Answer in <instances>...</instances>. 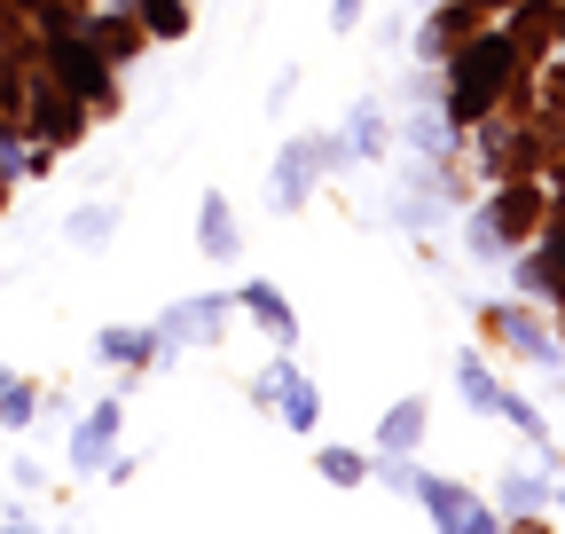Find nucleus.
Masks as SVG:
<instances>
[{
    "instance_id": "1",
    "label": "nucleus",
    "mask_w": 565,
    "mask_h": 534,
    "mask_svg": "<svg viewBox=\"0 0 565 534\" xmlns=\"http://www.w3.org/2000/svg\"><path fill=\"white\" fill-rule=\"evenodd\" d=\"M330 158H338V142H322V134H299V142L275 158V205H282V213H299V205H307V189H315V173H322Z\"/></svg>"
},
{
    "instance_id": "2",
    "label": "nucleus",
    "mask_w": 565,
    "mask_h": 534,
    "mask_svg": "<svg viewBox=\"0 0 565 534\" xmlns=\"http://www.w3.org/2000/svg\"><path fill=\"white\" fill-rule=\"evenodd\" d=\"M503 72H511V40H479V47L463 55V72H456V110L479 118V110L494 103V87H503Z\"/></svg>"
},
{
    "instance_id": "3",
    "label": "nucleus",
    "mask_w": 565,
    "mask_h": 534,
    "mask_svg": "<svg viewBox=\"0 0 565 534\" xmlns=\"http://www.w3.org/2000/svg\"><path fill=\"white\" fill-rule=\"evenodd\" d=\"M259 393H275L282 400V425H291V432H315V417H322V393L291 370V362H275L267 377H259Z\"/></svg>"
},
{
    "instance_id": "4",
    "label": "nucleus",
    "mask_w": 565,
    "mask_h": 534,
    "mask_svg": "<svg viewBox=\"0 0 565 534\" xmlns=\"http://www.w3.org/2000/svg\"><path fill=\"white\" fill-rule=\"evenodd\" d=\"M416 495H424V511H433L440 526H463V534H487L494 526V511H479L463 488H440V480H416Z\"/></svg>"
},
{
    "instance_id": "5",
    "label": "nucleus",
    "mask_w": 565,
    "mask_h": 534,
    "mask_svg": "<svg viewBox=\"0 0 565 534\" xmlns=\"http://www.w3.org/2000/svg\"><path fill=\"white\" fill-rule=\"evenodd\" d=\"M110 440H118V400H103V409L71 432V463H79V472H95V463L110 456Z\"/></svg>"
},
{
    "instance_id": "6",
    "label": "nucleus",
    "mask_w": 565,
    "mask_h": 534,
    "mask_svg": "<svg viewBox=\"0 0 565 534\" xmlns=\"http://www.w3.org/2000/svg\"><path fill=\"white\" fill-rule=\"evenodd\" d=\"M55 72L71 79V95H103V63H95L79 40H55Z\"/></svg>"
},
{
    "instance_id": "7",
    "label": "nucleus",
    "mask_w": 565,
    "mask_h": 534,
    "mask_svg": "<svg viewBox=\"0 0 565 534\" xmlns=\"http://www.w3.org/2000/svg\"><path fill=\"white\" fill-rule=\"evenodd\" d=\"M204 259H236V221H228V196L221 189L204 196Z\"/></svg>"
},
{
    "instance_id": "8",
    "label": "nucleus",
    "mask_w": 565,
    "mask_h": 534,
    "mask_svg": "<svg viewBox=\"0 0 565 534\" xmlns=\"http://www.w3.org/2000/svg\"><path fill=\"white\" fill-rule=\"evenodd\" d=\"M150 346H158V330H103L95 339L103 362H150Z\"/></svg>"
},
{
    "instance_id": "9",
    "label": "nucleus",
    "mask_w": 565,
    "mask_h": 534,
    "mask_svg": "<svg viewBox=\"0 0 565 534\" xmlns=\"http://www.w3.org/2000/svg\"><path fill=\"white\" fill-rule=\"evenodd\" d=\"M110 228H118V213H110V205H79V213H71V244H79V252L110 244Z\"/></svg>"
},
{
    "instance_id": "10",
    "label": "nucleus",
    "mask_w": 565,
    "mask_h": 534,
    "mask_svg": "<svg viewBox=\"0 0 565 534\" xmlns=\"http://www.w3.org/2000/svg\"><path fill=\"white\" fill-rule=\"evenodd\" d=\"M212 322H221V299H196V307H181V314L158 322V339H196V330H212Z\"/></svg>"
},
{
    "instance_id": "11",
    "label": "nucleus",
    "mask_w": 565,
    "mask_h": 534,
    "mask_svg": "<svg viewBox=\"0 0 565 534\" xmlns=\"http://www.w3.org/2000/svg\"><path fill=\"white\" fill-rule=\"evenodd\" d=\"M244 307H252V314H259V322L275 330V339H291V330H299V322H291V307H282V299H275L267 284H244Z\"/></svg>"
},
{
    "instance_id": "12",
    "label": "nucleus",
    "mask_w": 565,
    "mask_h": 534,
    "mask_svg": "<svg viewBox=\"0 0 565 534\" xmlns=\"http://www.w3.org/2000/svg\"><path fill=\"white\" fill-rule=\"evenodd\" d=\"M416 440H424V400H401L385 417V448H416Z\"/></svg>"
},
{
    "instance_id": "13",
    "label": "nucleus",
    "mask_w": 565,
    "mask_h": 534,
    "mask_svg": "<svg viewBox=\"0 0 565 534\" xmlns=\"http://www.w3.org/2000/svg\"><path fill=\"white\" fill-rule=\"evenodd\" d=\"M0 417H9V425H32V385L9 377V370H0Z\"/></svg>"
},
{
    "instance_id": "14",
    "label": "nucleus",
    "mask_w": 565,
    "mask_h": 534,
    "mask_svg": "<svg viewBox=\"0 0 565 534\" xmlns=\"http://www.w3.org/2000/svg\"><path fill=\"white\" fill-rule=\"evenodd\" d=\"M377 142H385V126H377V110H353V126H345V150H362V158H377Z\"/></svg>"
},
{
    "instance_id": "15",
    "label": "nucleus",
    "mask_w": 565,
    "mask_h": 534,
    "mask_svg": "<svg viewBox=\"0 0 565 534\" xmlns=\"http://www.w3.org/2000/svg\"><path fill=\"white\" fill-rule=\"evenodd\" d=\"M322 480L330 488H353V480H362V456H353V448H322Z\"/></svg>"
},
{
    "instance_id": "16",
    "label": "nucleus",
    "mask_w": 565,
    "mask_h": 534,
    "mask_svg": "<svg viewBox=\"0 0 565 534\" xmlns=\"http://www.w3.org/2000/svg\"><path fill=\"white\" fill-rule=\"evenodd\" d=\"M456 377H463V393H471V400H479V409H494V417H503V393H494V377H487V370H479V362H463V370H456Z\"/></svg>"
},
{
    "instance_id": "17",
    "label": "nucleus",
    "mask_w": 565,
    "mask_h": 534,
    "mask_svg": "<svg viewBox=\"0 0 565 534\" xmlns=\"http://www.w3.org/2000/svg\"><path fill=\"white\" fill-rule=\"evenodd\" d=\"M141 9H150L158 32H181V0H141Z\"/></svg>"
},
{
    "instance_id": "18",
    "label": "nucleus",
    "mask_w": 565,
    "mask_h": 534,
    "mask_svg": "<svg viewBox=\"0 0 565 534\" xmlns=\"http://www.w3.org/2000/svg\"><path fill=\"white\" fill-rule=\"evenodd\" d=\"M503 503H511V511H542V488H534V480H511V495H503Z\"/></svg>"
},
{
    "instance_id": "19",
    "label": "nucleus",
    "mask_w": 565,
    "mask_h": 534,
    "mask_svg": "<svg viewBox=\"0 0 565 534\" xmlns=\"http://www.w3.org/2000/svg\"><path fill=\"white\" fill-rule=\"evenodd\" d=\"M353 17H362V0H330V24H338V32H345Z\"/></svg>"
},
{
    "instance_id": "20",
    "label": "nucleus",
    "mask_w": 565,
    "mask_h": 534,
    "mask_svg": "<svg viewBox=\"0 0 565 534\" xmlns=\"http://www.w3.org/2000/svg\"><path fill=\"white\" fill-rule=\"evenodd\" d=\"M557 259H565V244H557Z\"/></svg>"
}]
</instances>
